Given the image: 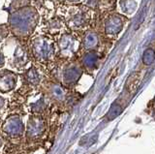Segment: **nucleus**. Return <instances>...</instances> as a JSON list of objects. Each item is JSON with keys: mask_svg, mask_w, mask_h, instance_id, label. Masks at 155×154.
I'll return each instance as SVG.
<instances>
[{"mask_svg": "<svg viewBox=\"0 0 155 154\" xmlns=\"http://www.w3.org/2000/svg\"><path fill=\"white\" fill-rule=\"evenodd\" d=\"M24 80L30 85H37L41 80V76L39 74V72L36 68H30L26 71V73L24 74Z\"/></svg>", "mask_w": 155, "mask_h": 154, "instance_id": "9d476101", "label": "nucleus"}, {"mask_svg": "<svg viewBox=\"0 0 155 154\" xmlns=\"http://www.w3.org/2000/svg\"><path fill=\"white\" fill-rule=\"evenodd\" d=\"M48 108V101L45 97H41L36 102L30 105V110L34 115H41Z\"/></svg>", "mask_w": 155, "mask_h": 154, "instance_id": "1a4fd4ad", "label": "nucleus"}, {"mask_svg": "<svg viewBox=\"0 0 155 154\" xmlns=\"http://www.w3.org/2000/svg\"><path fill=\"white\" fill-rule=\"evenodd\" d=\"M38 21V16L35 9L23 7L14 11L10 16L9 22L15 34L26 36L34 30Z\"/></svg>", "mask_w": 155, "mask_h": 154, "instance_id": "f257e3e1", "label": "nucleus"}, {"mask_svg": "<svg viewBox=\"0 0 155 154\" xmlns=\"http://www.w3.org/2000/svg\"><path fill=\"white\" fill-rule=\"evenodd\" d=\"M2 131L10 138H19L25 132V126L22 119L18 115L8 117L2 125Z\"/></svg>", "mask_w": 155, "mask_h": 154, "instance_id": "7ed1b4c3", "label": "nucleus"}, {"mask_svg": "<svg viewBox=\"0 0 155 154\" xmlns=\"http://www.w3.org/2000/svg\"><path fill=\"white\" fill-rule=\"evenodd\" d=\"M84 22V17L81 13H77L70 20V23H72L74 26H81Z\"/></svg>", "mask_w": 155, "mask_h": 154, "instance_id": "f8f14e48", "label": "nucleus"}, {"mask_svg": "<svg viewBox=\"0 0 155 154\" xmlns=\"http://www.w3.org/2000/svg\"><path fill=\"white\" fill-rule=\"evenodd\" d=\"M17 75L11 71L0 72V91L3 93L10 92L17 84Z\"/></svg>", "mask_w": 155, "mask_h": 154, "instance_id": "39448f33", "label": "nucleus"}, {"mask_svg": "<svg viewBox=\"0 0 155 154\" xmlns=\"http://www.w3.org/2000/svg\"><path fill=\"white\" fill-rule=\"evenodd\" d=\"M68 2H70V3H77L79 0H67Z\"/></svg>", "mask_w": 155, "mask_h": 154, "instance_id": "6ab92c4d", "label": "nucleus"}, {"mask_svg": "<svg viewBox=\"0 0 155 154\" xmlns=\"http://www.w3.org/2000/svg\"><path fill=\"white\" fill-rule=\"evenodd\" d=\"M4 64H5V56H4L3 54H1V52H0V68H1V67H3Z\"/></svg>", "mask_w": 155, "mask_h": 154, "instance_id": "dca6fc26", "label": "nucleus"}, {"mask_svg": "<svg viewBox=\"0 0 155 154\" xmlns=\"http://www.w3.org/2000/svg\"><path fill=\"white\" fill-rule=\"evenodd\" d=\"M5 103H6V101H5V99L2 97V96H0V110H1L4 108Z\"/></svg>", "mask_w": 155, "mask_h": 154, "instance_id": "f3484780", "label": "nucleus"}, {"mask_svg": "<svg viewBox=\"0 0 155 154\" xmlns=\"http://www.w3.org/2000/svg\"><path fill=\"white\" fill-rule=\"evenodd\" d=\"M46 131V121L40 115H32L29 117L26 128L25 134L29 139H37L41 138Z\"/></svg>", "mask_w": 155, "mask_h": 154, "instance_id": "20e7f679", "label": "nucleus"}, {"mask_svg": "<svg viewBox=\"0 0 155 154\" xmlns=\"http://www.w3.org/2000/svg\"><path fill=\"white\" fill-rule=\"evenodd\" d=\"M75 39L71 34H63L59 40V50L65 56H70L75 51Z\"/></svg>", "mask_w": 155, "mask_h": 154, "instance_id": "0eeeda50", "label": "nucleus"}, {"mask_svg": "<svg viewBox=\"0 0 155 154\" xmlns=\"http://www.w3.org/2000/svg\"><path fill=\"white\" fill-rule=\"evenodd\" d=\"M61 25H62L61 21H58V20H53L50 23V27H51V30H58V29H60Z\"/></svg>", "mask_w": 155, "mask_h": 154, "instance_id": "2eb2a0df", "label": "nucleus"}, {"mask_svg": "<svg viewBox=\"0 0 155 154\" xmlns=\"http://www.w3.org/2000/svg\"><path fill=\"white\" fill-rule=\"evenodd\" d=\"M81 75V69L76 64H72L66 67L62 73V80L66 85L76 84Z\"/></svg>", "mask_w": 155, "mask_h": 154, "instance_id": "423d86ee", "label": "nucleus"}, {"mask_svg": "<svg viewBox=\"0 0 155 154\" xmlns=\"http://www.w3.org/2000/svg\"><path fill=\"white\" fill-rule=\"evenodd\" d=\"M94 62H95V57L91 54L84 55V57L82 58V63H84L85 67H88V68H90V67L94 65Z\"/></svg>", "mask_w": 155, "mask_h": 154, "instance_id": "4468645a", "label": "nucleus"}, {"mask_svg": "<svg viewBox=\"0 0 155 154\" xmlns=\"http://www.w3.org/2000/svg\"><path fill=\"white\" fill-rule=\"evenodd\" d=\"M50 96L51 99L56 101V102H62V101H64L66 99L67 93L64 87H62L60 84H54L50 88Z\"/></svg>", "mask_w": 155, "mask_h": 154, "instance_id": "6e6552de", "label": "nucleus"}, {"mask_svg": "<svg viewBox=\"0 0 155 154\" xmlns=\"http://www.w3.org/2000/svg\"><path fill=\"white\" fill-rule=\"evenodd\" d=\"M27 62V54L22 47H17L14 52V63L17 66H23Z\"/></svg>", "mask_w": 155, "mask_h": 154, "instance_id": "9b49d317", "label": "nucleus"}, {"mask_svg": "<svg viewBox=\"0 0 155 154\" xmlns=\"http://www.w3.org/2000/svg\"><path fill=\"white\" fill-rule=\"evenodd\" d=\"M2 146H3V139L1 136H0V148H1Z\"/></svg>", "mask_w": 155, "mask_h": 154, "instance_id": "a211bd4d", "label": "nucleus"}, {"mask_svg": "<svg viewBox=\"0 0 155 154\" xmlns=\"http://www.w3.org/2000/svg\"><path fill=\"white\" fill-rule=\"evenodd\" d=\"M96 43V39H95V36L92 34V33H87L84 37V45L86 49H90L92 48Z\"/></svg>", "mask_w": 155, "mask_h": 154, "instance_id": "ddd939ff", "label": "nucleus"}, {"mask_svg": "<svg viewBox=\"0 0 155 154\" xmlns=\"http://www.w3.org/2000/svg\"><path fill=\"white\" fill-rule=\"evenodd\" d=\"M32 51L35 57L39 60H50L54 54L53 43L46 37H38L33 42Z\"/></svg>", "mask_w": 155, "mask_h": 154, "instance_id": "f03ea898", "label": "nucleus"}]
</instances>
